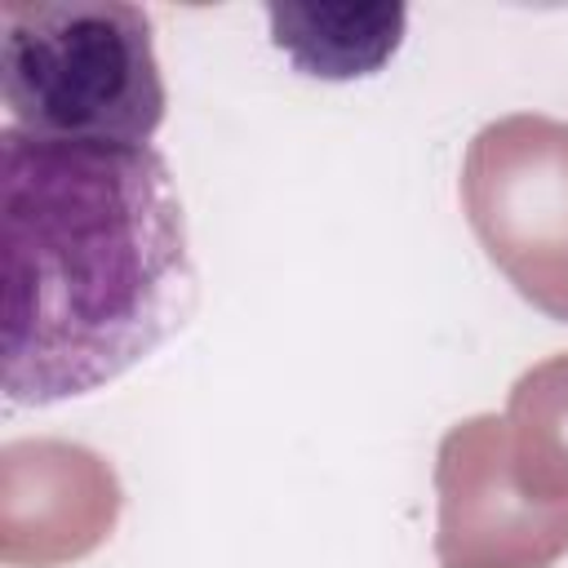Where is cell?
<instances>
[{"mask_svg": "<svg viewBox=\"0 0 568 568\" xmlns=\"http://www.w3.org/2000/svg\"><path fill=\"white\" fill-rule=\"evenodd\" d=\"M0 377L13 404L89 395L186 328L200 280L155 146L0 133Z\"/></svg>", "mask_w": 568, "mask_h": 568, "instance_id": "obj_1", "label": "cell"}, {"mask_svg": "<svg viewBox=\"0 0 568 568\" xmlns=\"http://www.w3.org/2000/svg\"><path fill=\"white\" fill-rule=\"evenodd\" d=\"M271 40L293 58L297 71L320 80H355L382 71L399 40L408 9L404 4H364V9H293L271 4Z\"/></svg>", "mask_w": 568, "mask_h": 568, "instance_id": "obj_4", "label": "cell"}, {"mask_svg": "<svg viewBox=\"0 0 568 568\" xmlns=\"http://www.w3.org/2000/svg\"><path fill=\"white\" fill-rule=\"evenodd\" d=\"M0 89L22 133L151 146L164 120L151 13L124 0L0 4Z\"/></svg>", "mask_w": 568, "mask_h": 568, "instance_id": "obj_2", "label": "cell"}, {"mask_svg": "<svg viewBox=\"0 0 568 568\" xmlns=\"http://www.w3.org/2000/svg\"><path fill=\"white\" fill-rule=\"evenodd\" d=\"M462 200L506 280L568 324V124L546 115L488 124L466 151Z\"/></svg>", "mask_w": 568, "mask_h": 568, "instance_id": "obj_3", "label": "cell"}, {"mask_svg": "<svg viewBox=\"0 0 568 568\" xmlns=\"http://www.w3.org/2000/svg\"><path fill=\"white\" fill-rule=\"evenodd\" d=\"M506 444L519 484L568 506V355L546 359L515 382Z\"/></svg>", "mask_w": 568, "mask_h": 568, "instance_id": "obj_5", "label": "cell"}]
</instances>
